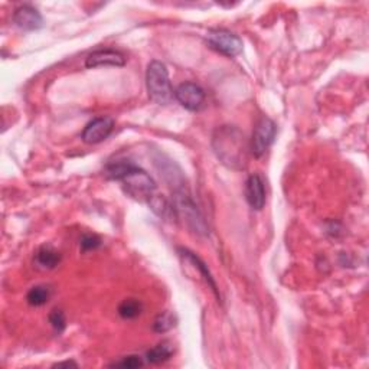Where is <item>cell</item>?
Masks as SVG:
<instances>
[{
	"label": "cell",
	"mask_w": 369,
	"mask_h": 369,
	"mask_svg": "<svg viewBox=\"0 0 369 369\" xmlns=\"http://www.w3.org/2000/svg\"><path fill=\"white\" fill-rule=\"evenodd\" d=\"M101 245V240L97 235H84L83 240H81V250L84 253L97 250Z\"/></svg>",
	"instance_id": "obj_21"
},
{
	"label": "cell",
	"mask_w": 369,
	"mask_h": 369,
	"mask_svg": "<svg viewBox=\"0 0 369 369\" xmlns=\"http://www.w3.org/2000/svg\"><path fill=\"white\" fill-rule=\"evenodd\" d=\"M146 87L149 97L159 106L171 104L175 91L171 84L166 65L160 61H152L146 71Z\"/></svg>",
	"instance_id": "obj_4"
},
{
	"label": "cell",
	"mask_w": 369,
	"mask_h": 369,
	"mask_svg": "<svg viewBox=\"0 0 369 369\" xmlns=\"http://www.w3.org/2000/svg\"><path fill=\"white\" fill-rule=\"evenodd\" d=\"M175 98L180 102V106L189 111H199L203 106L205 91L195 83H183L175 90Z\"/></svg>",
	"instance_id": "obj_7"
},
{
	"label": "cell",
	"mask_w": 369,
	"mask_h": 369,
	"mask_svg": "<svg viewBox=\"0 0 369 369\" xmlns=\"http://www.w3.org/2000/svg\"><path fill=\"white\" fill-rule=\"evenodd\" d=\"M61 261V254L52 249L51 245H44L35 254V262L39 269L42 270H52Z\"/></svg>",
	"instance_id": "obj_14"
},
{
	"label": "cell",
	"mask_w": 369,
	"mask_h": 369,
	"mask_svg": "<svg viewBox=\"0 0 369 369\" xmlns=\"http://www.w3.org/2000/svg\"><path fill=\"white\" fill-rule=\"evenodd\" d=\"M13 24L24 31H38L44 26V19L33 6L22 5L13 13Z\"/></svg>",
	"instance_id": "obj_9"
},
{
	"label": "cell",
	"mask_w": 369,
	"mask_h": 369,
	"mask_svg": "<svg viewBox=\"0 0 369 369\" xmlns=\"http://www.w3.org/2000/svg\"><path fill=\"white\" fill-rule=\"evenodd\" d=\"M208 45L217 52L234 58L242 52V40L235 33L227 29H211L207 33Z\"/></svg>",
	"instance_id": "obj_5"
},
{
	"label": "cell",
	"mask_w": 369,
	"mask_h": 369,
	"mask_svg": "<svg viewBox=\"0 0 369 369\" xmlns=\"http://www.w3.org/2000/svg\"><path fill=\"white\" fill-rule=\"evenodd\" d=\"M212 149L217 157L234 171H242L247 162V145L244 133L235 126H221L214 132Z\"/></svg>",
	"instance_id": "obj_2"
},
{
	"label": "cell",
	"mask_w": 369,
	"mask_h": 369,
	"mask_svg": "<svg viewBox=\"0 0 369 369\" xmlns=\"http://www.w3.org/2000/svg\"><path fill=\"white\" fill-rule=\"evenodd\" d=\"M49 297H51V289L48 285H35L28 292L26 300L31 306L39 307L47 304Z\"/></svg>",
	"instance_id": "obj_16"
},
{
	"label": "cell",
	"mask_w": 369,
	"mask_h": 369,
	"mask_svg": "<svg viewBox=\"0 0 369 369\" xmlns=\"http://www.w3.org/2000/svg\"><path fill=\"white\" fill-rule=\"evenodd\" d=\"M178 253H179V257L184 261L191 264L194 270H198L199 276L202 277V280L208 284L210 289L214 292V295L217 296L218 300H221V296H219V292H218V287H217V283L211 274V272L208 270V265L205 264L195 253H192L191 250L188 249H178Z\"/></svg>",
	"instance_id": "obj_12"
},
{
	"label": "cell",
	"mask_w": 369,
	"mask_h": 369,
	"mask_svg": "<svg viewBox=\"0 0 369 369\" xmlns=\"http://www.w3.org/2000/svg\"><path fill=\"white\" fill-rule=\"evenodd\" d=\"M126 56L114 49H100L88 55L86 59L87 68H97V67H125Z\"/></svg>",
	"instance_id": "obj_10"
},
{
	"label": "cell",
	"mask_w": 369,
	"mask_h": 369,
	"mask_svg": "<svg viewBox=\"0 0 369 369\" xmlns=\"http://www.w3.org/2000/svg\"><path fill=\"white\" fill-rule=\"evenodd\" d=\"M178 319L172 312H162L153 322V331L156 333H166L176 326Z\"/></svg>",
	"instance_id": "obj_17"
},
{
	"label": "cell",
	"mask_w": 369,
	"mask_h": 369,
	"mask_svg": "<svg viewBox=\"0 0 369 369\" xmlns=\"http://www.w3.org/2000/svg\"><path fill=\"white\" fill-rule=\"evenodd\" d=\"M172 203L175 207L178 219L187 222L191 231H194L199 237L210 235V225L207 219H205V217L199 211L198 205L194 202L191 194L183 188V184L173 189Z\"/></svg>",
	"instance_id": "obj_3"
},
{
	"label": "cell",
	"mask_w": 369,
	"mask_h": 369,
	"mask_svg": "<svg viewBox=\"0 0 369 369\" xmlns=\"http://www.w3.org/2000/svg\"><path fill=\"white\" fill-rule=\"evenodd\" d=\"M245 199L254 211H261L265 205V187L260 175H251L245 182Z\"/></svg>",
	"instance_id": "obj_11"
},
{
	"label": "cell",
	"mask_w": 369,
	"mask_h": 369,
	"mask_svg": "<svg viewBox=\"0 0 369 369\" xmlns=\"http://www.w3.org/2000/svg\"><path fill=\"white\" fill-rule=\"evenodd\" d=\"M143 365H145V362H143V359L137 355H129V356H125L121 358L120 361L111 363V366H116V368H127V369H136V368H141Z\"/></svg>",
	"instance_id": "obj_20"
},
{
	"label": "cell",
	"mask_w": 369,
	"mask_h": 369,
	"mask_svg": "<svg viewBox=\"0 0 369 369\" xmlns=\"http://www.w3.org/2000/svg\"><path fill=\"white\" fill-rule=\"evenodd\" d=\"M113 129L114 120L111 117H97L84 127L81 139L87 145H98V143L104 141L113 133Z\"/></svg>",
	"instance_id": "obj_8"
},
{
	"label": "cell",
	"mask_w": 369,
	"mask_h": 369,
	"mask_svg": "<svg viewBox=\"0 0 369 369\" xmlns=\"http://www.w3.org/2000/svg\"><path fill=\"white\" fill-rule=\"evenodd\" d=\"M277 133L276 123L270 120L269 117H262L257 123V126L253 132L251 143H250V150L254 155V157H261L269 150V148L273 145L274 137Z\"/></svg>",
	"instance_id": "obj_6"
},
{
	"label": "cell",
	"mask_w": 369,
	"mask_h": 369,
	"mask_svg": "<svg viewBox=\"0 0 369 369\" xmlns=\"http://www.w3.org/2000/svg\"><path fill=\"white\" fill-rule=\"evenodd\" d=\"M143 311V306L139 300L136 299H126L123 300L118 306V315L123 317V319H136Z\"/></svg>",
	"instance_id": "obj_18"
},
{
	"label": "cell",
	"mask_w": 369,
	"mask_h": 369,
	"mask_svg": "<svg viewBox=\"0 0 369 369\" xmlns=\"http://www.w3.org/2000/svg\"><path fill=\"white\" fill-rule=\"evenodd\" d=\"M55 366H58V368H61V366H78L74 361H67V362H59V363H56Z\"/></svg>",
	"instance_id": "obj_22"
},
{
	"label": "cell",
	"mask_w": 369,
	"mask_h": 369,
	"mask_svg": "<svg viewBox=\"0 0 369 369\" xmlns=\"http://www.w3.org/2000/svg\"><path fill=\"white\" fill-rule=\"evenodd\" d=\"M149 207L150 210L162 219L165 221H169V222H173L178 219V215H176V211H175V207L173 203L171 201H168L163 195H153L149 201Z\"/></svg>",
	"instance_id": "obj_13"
},
{
	"label": "cell",
	"mask_w": 369,
	"mask_h": 369,
	"mask_svg": "<svg viewBox=\"0 0 369 369\" xmlns=\"http://www.w3.org/2000/svg\"><path fill=\"white\" fill-rule=\"evenodd\" d=\"M104 175L109 179L121 182L125 192L136 201L148 202L155 195L156 182L153 178L129 159H117L107 163Z\"/></svg>",
	"instance_id": "obj_1"
},
{
	"label": "cell",
	"mask_w": 369,
	"mask_h": 369,
	"mask_svg": "<svg viewBox=\"0 0 369 369\" xmlns=\"http://www.w3.org/2000/svg\"><path fill=\"white\" fill-rule=\"evenodd\" d=\"M49 323L56 333H63L67 327V320H65V315L63 313V311H58V309L52 311L49 315Z\"/></svg>",
	"instance_id": "obj_19"
},
{
	"label": "cell",
	"mask_w": 369,
	"mask_h": 369,
	"mask_svg": "<svg viewBox=\"0 0 369 369\" xmlns=\"http://www.w3.org/2000/svg\"><path fill=\"white\" fill-rule=\"evenodd\" d=\"M173 355V346L169 342H162L152 347L146 354V361L149 363H162L168 361Z\"/></svg>",
	"instance_id": "obj_15"
}]
</instances>
